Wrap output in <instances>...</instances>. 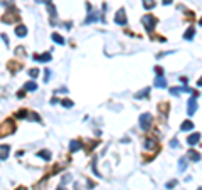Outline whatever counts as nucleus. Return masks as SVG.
I'll return each mask as SVG.
<instances>
[{"mask_svg":"<svg viewBox=\"0 0 202 190\" xmlns=\"http://www.w3.org/2000/svg\"><path fill=\"white\" fill-rule=\"evenodd\" d=\"M14 131H15V123H14L12 119H5V121L0 125V138L12 135Z\"/></svg>","mask_w":202,"mask_h":190,"instance_id":"nucleus-1","label":"nucleus"},{"mask_svg":"<svg viewBox=\"0 0 202 190\" xmlns=\"http://www.w3.org/2000/svg\"><path fill=\"white\" fill-rule=\"evenodd\" d=\"M142 24L145 26L146 32H152V30L155 29V26H157V19H155V15L146 14V15H143V17H142Z\"/></svg>","mask_w":202,"mask_h":190,"instance_id":"nucleus-2","label":"nucleus"},{"mask_svg":"<svg viewBox=\"0 0 202 190\" xmlns=\"http://www.w3.org/2000/svg\"><path fill=\"white\" fill-rule=\"evenodd\" d=\"M152 121H153V116H152L150 113H143L142 116H140V128L146 131L152 126Z\"/></svg>","mask_w":202,"mask_h":190,"instance_id":"nucleus-3","label":"nucleus"},{"mask_svg":"<svg viewBox=\"0 0 202 190\" xmlns=\"http://www.w3.org/2000/svg\"><path fill=\"white\" fill-rule=\"evenodd\" d=\"M4 22H7V24H12V22L19 20V10L15 9V7H10V10L7 12V15H4V19H2Z\"/></svg>","mask_w":202,"mask_h":190,"instance_id":"nucleus-4","label":"nucleus"},{"mask_svg":"<svg viewBox=\"0 0 202 190\" xmlns=\"http://www.w3.org/2000/svg\"><path fill=\"white\" fill-rule=\"evenodd\" d=\"M126 22H128V19H126V14L123 9H120L118 12L115 14V24H118V26H125Z\"/></svg>","mask_w":202,"mask_h":190,"instance_id":"nucleus-5","label":"nucleus"},{"mask_svg":"<svg viewBox=\"0 0 202 190\" xmlns=\"http://www.w3.org/2000/svg\"><path fill=\"white\" fill-rule=\"evenodd\" d=\"M195 111H197V98L192 96V98L189 99V103H187V113H189L190 116H192V114L195 113Z\"/></svg>","mask_w":202,"mask_h":190,"instance_id":"nucleus-6","label":"nucleus"},{"mask_svg":"<svg viewBox=\"0 0 202 190\" xmlns=\"http://www.w3.org/2000/svg\"><path fill=\"white\" fill-rule=\"evenodd\" d=\"M32 59H34L35 62H49V61L52 59V56L47 54V52H44V54H41V56H32Z\"/></svg>","mask_w":202,"mask_h":190,"instance_id":"nucleus-7","label":"nucleus"},{"mask_svg":"<svg viewBox=\"0 0 202 190\" xmlns=\"http://www.w3.org/2000/svg\"><path fill=\"white\" fill-rule=\"evenodd\" d=\"M145 150L146 152H157V143H155V140H145Z\"/></svg>","mask_w":202,"mask_h":190,"instance_id":"nucleus-8","label":"nucleus"},{"mask_svg":"<svg viewBox=\"0 0 202 190\" xmlns=\"http://www.w3.org/2000/svg\"><path fill=\"white\" fill-rule=\"evenodd\" d=\"M9 153H10V146H7V145H0V160H7Z\"/></svg>","mask_w":202,"mask_h":190,"instance_id":"nucleus-9","label":"nucleus"},{"mask_svg":"<svg viewBox=\"0 0 202 190\" xmlns=\"http://www.w3.org/2000/svg\"><path fill=\"white\" fill-rule=\"evenodd\" d=\"M199 141H200V135H199V133H194V135H190L189 138H187V143H189L190 146H194V145H197Z\"/></svg>","mask_w":202,"mask_h":190,"instance_id":"nucleus-10","label":"nucleus"},{"mask_svg":"<svg viewBox=\"0 0 202 190\" xmlns=\"http://www.w3.org/2000/svg\"><path fill=\"white\" fill-rule=\"evenodd\" d=\"M155 86L157 88H167V81L162 74H157V79H155Z\"/></svg>","mask_w":202,"mask_h":190,"instance_id":"nucleus-11","label":"nucleus"},{"mask_svg":"<svg viewBox=\"0 0 202 190\" xmlns=\"http://www.w3.org/2000/svg\"><path fill=\"white\" fill-rule=\"evenodd\" d=\"M81 148H83V145H81L79 140H73V141L69 143V150H71V152H77V150H81Z\"/></svg>","mask_w":202,"mask_h":190,"instance_id":"nucleus-12","label":"nucleus"},{"mask_svg":"<svg viewBox=\"0 0 202 190\" xmlns=\"http://www.w3.org/2000/svg\"><path fill=\"white\" fill-rule=\"evenodd\" d=\"M15 34H17V37H26V35H27L26 26H17V27H15Z\"/></svg>","mask_w":202,"mask_h":190,"instance_id":"nucleus-13","label":"nucleus"},{"mask_svg":"<svg viewBox=\"0 0 202 190\" xmlns=\"http://www.w3.org/2000/svg\"><path fill=\"white\" fill-rule=\"evenodd\" d=\"M99 19H101V20H103V17H101V15H98V14H91V15H88L86 17V20H84V24H91V22H95V20H99Z\"/></svg>","mask_w":202,"mask_h":190,"instance_id":"nucleus-14","label":"nucleus"},{"mask_svg":"<svg viewBox=\"0 0 202 190\" xmlns=\"http://www.w3.org/2000/svg\"><path fill=\"white\" fill-rule=\"evenodd\" d=\"M37 156H41V158H44L46 161H49L52 155H51V152H49V150H41V152H37Z\"/></svg>","mask_w":202,"mask_h":190,"instance_id":"nucleus-15","label":"nucleus"},{"mask_svg":"<svg viewBox=\"0 0 202 190\" xmlns=\"http://www.w3.org/2000/svg\"><path fill=\"white\" fill-rule=\"evenodd\" d=\"M192 128H194V123L190 121V119H187V121H184V123L180 125V130H182V131H190Z\"/></svg>","mask_w":202,"mask_h":190,"instance_id":"nucleus-16","label":"nucleus"},{"mask_svg":"<svg viewBox=\"0 0 202 190\" xmlns=\"http://www.w3.org/2000/svg\"><path fill=\"white\" fill-rule=\"evenodd\" d=\"M47 10H49V15H51V19H52V24H54V19H56V15H57L56 7H54L52 4H47Z\"/></svg>","mask_w":202,"mask_h":190,"instance_id":"nucleus-17","label":"nucleus"},{"mask_svg":"<svg viewBox=\"0 0 202 190\" xmlns=\"http://www.w3.org/2000/svg\"><path fill=\"white\" fill-rule=\"evenodd\" d=\"M194 35H195V27H189V29H187V32L184 34V39H185V41H190Z\"/></svg>","mask_w":202,"mask_h":190,"instance_id":"nucleus-18","label":"nucleus"},{"mask_svg":"<svg viewBox=\"0 0 202 190\" xmlns=\"http://www.w3.org/2000/svg\"><path fill=\"white\" fill-rule=\"evenodd\" d=\"M51 39H52V41H54L56 44H61V46H62V44L66 42L64 37H62V35H59V34H52V35H51Z\"/></svg>","mask_w":202,"mask_h":190,"instance_id":"nucleus-19","label":"nucleus"},{"mask_svg":"<svg viewBox=\"0 0 202 190\" xmlns=\"http://www.w3.org/2000/svg\"><path fill=\"white\" fill-rule=\"evenodd\" d=\"M24 89H26V91H35V89H37V84H35L34 81H29V83H26Z\"/></svg>","mask_w":202,"mask_h":190,"instance_id":"nucleus-20","label":"nucleus"},{"mask_svg":"<svg viewBox=\"0 0 202 190\" xmlns=\"http://www.w3.org/2000/svg\"><path fill=\"white\" fill-rule=\"evenodd\" d=\"M142 4H143V7H145L146 10H150V9L155 7V0H142Z\"/></svg>","mask_w":202,"mask_h":190,"instance_id":"nucleus-21","label":"nucleus"},{"mask_svg":"<svg viewBox=\"0 0 202 190\" xmlns=\"http://www.w3.org/2000/svg\"><path fill=\"white\" fill-rule=\"evenodd\" d=\"M189 158H190V160H194V161H200V155H199L197 152H194V150H190V152H189Z\"/></svg>","mask_w":202,"mask_h":190,"instance_id":"nucleus-22","label":"nucleus"},{"mask_svg":"<svg viewBox=\"0 0 202 190\" xmlns=\"http://www.w3.org/2000/svg\"><path fill=\"white\" fill-rule=\"evenodd\" d=\"M185 168H187V161H185V158H180V160H179V170L184 172Z\"/></svg>","mask_w":202,"mask_h":190,"instance_id":"nucleus-23","label":"nucleus"},{"mask_svg":"<svg viewBox=\"0 0 202 190\" xmlns=\"http://www.w3.org/2000/svg\"><path fill=\"white\" fill-rule=\"evenodd\" d=\"M148 93H150V89H145L143 93L140 91L138 94H135V98H137V99H140V98H146V96H148Z\"/></svg>","mask_w":202,"mask_h":190,"instance_id":"nucleus-24","label":"nucleus"},{"mask_svg":"<svg viewBox=\"0 0 202 190\" xmlns=\"http://www.w3.org/2000/svg\"><path fill=\"white\" fill-rule=\"evenodd\" d=\"M61 104L64 106V108H73V104H74V103L71 101V99H62V101H61Z\"/></svg>","mask_w":202,"mask_h":190,"instance_id":"nucleus-25","label":"nucleus"},{"mask_svg":"<svg viewBox=\"0 0 202 190\" xmlns=\"http://www.w3.org/2000/svg\"><path fill=\"white\" fill-rule=\"evenodd\" d=\"M29 76H30V77H34V79H35V77L39 76V69H37V68L30 69V71H29Z\"/></svg>","mask_w":202,"mask_h":190,"instance_id":"nucleus-26","label":"nucleus"},{"mask_svg":"<svg viewBox=\"0 0 202 190\" xmlns=\"http://www.w3.org/2000/svg\"><path fill=\"white\" fill-rule=\"evenodd\" d=\"M68 182H71V175H64L62 180H61V185H64V183H68Z\"/></svg>","mask_w":202,"mask_h":190,"instance_id":"nucleus-27","label":"nucleus"},{"mask_svg":"<svg viewBox=\"0 0 202 190\" xmlns=\"http://www.w3.org/2000/svg\"><path fill=\"white\" fill-rule=\"evenodd\" d=\"M170 93L175 94V96H177L179 93H182V88H170Z\"/></svg>","mask_w":202,"mask_h":190,"instance_id":"nucleus-28","label":"nucleus"},{"mask_svg":"<svg viewBox=\"0 0 202 190\" xmlns=\"http://www.w3.org/2000/svg\"><path fill=\"white\" fill-rule=\"evenodd\" d=\"M170 146H172V148H179V141H177V138L170 140Z\"/></svg>","mask_w":202,"mask_h":190,"instance_id":"nucleus-29","label":"nucleus"},{"mask_svg":"<svg viewBox=\"0 0 202 190\" xmlns=\"http://www.w3.org/2000/svg\"><path fill=\"white\" fill-rule=\"evenodd\" d=\"M49 77H51V71H49V69L46 68V72H44V81L47 83V81H49Z\"/></svg>","mask_w":202,"mask_h":190,"instance_id":"nucleus-30","label":"nucleus"},{"mask_svg":"<svg viewBox=\"0 0 202 190\" xmlns=\"http://www.w3.org/2000/svg\"><path fill=\"white\" fill-rule=\"evenodd\" d=\"M0 37H2V41H4V44H5V46H7V47H9V37H7V34H2V35H0Z\"/></svg>","mask_w":202,"mask_h":190,"instance_id":"nucleus-31","label":"nucleus"},{"mask_svg":"<svg viewBox=\"0 0 202 190\" xmlns=\"http://www.w3.org/2000/svg\"><path fill=\"white\" fill-rule=\"evenodd\" d=\"M26 116H27L26 110H22V111H19V113H17V118H26Z\"/></svg>","mask_w":202,"mask_h":190,"instance_id":"nucleus-32","label":"nucleus"},{"mask_svg":"<svg viewBox=\"0 0 202 190\" xmlns=\"http://www.w3.org/2000/svg\"><path fill=\"white\" fill-rule=\"evenodd\" d=\"M175 185H177V180H172V182H168L167 183V188H173Z\"/></svg>","mask_w":202,"mask_h":190,"instance_id":"nucleus-33","label":"nucleus"},{"mask_svg":"<svg viewBox=\"0 0 202 190\" xmlns=\"http://www.w3.org/2000/svg\"><path fill=\"white\" fill-rule=\"evenodd\" d=\"M22 52H24V47H17L15 49V54H22Z\"/></svg>","mask_w":202,"mask_h":190,"instance_id":"nucleus-34","label":"nucleus"},{"mask_svg":"<svg viewBox=\"0 0 202 190\" xmlns=\"http://www.w3.org/2000/svg\"><path fill=\"white\" fill-rule=\"evenodd\" d=\"M155 72H157V74H164V71H162V68H158V66L155 68Z\"/></svg>","mask_w":202,"mask_h":190,"instance_id":"nucleus-35","label":"nucleus"},{"mask_svg":"<svg viewBox=\"0 0 202 190\" xmlns=\"http://www.w3.org/2000/svg\"><path fill=\"white\" fill-rule=\"evenodd\" d=\"M180 81H182V84H187V83H189V81H187V77H180Z\"/></svg>","mask_w":202,"mask_h":190,"instance_id":"nucleus-36","label":"nucleus"},{"mask_svg":"<svg viewBox=\"0 0 202 190\" xmlns=\"http://www.w3.org/2000/svg\"><path fill=\"white\" fill-rule=\"evenodd\" d=\"M37 2H42V4H51V0H37Z\"/></svg>","mask_w":202,"mask_h":190,"instance_id":"nucleus-37","label":"nucleus"},{"mask_svg":"<svg viewBox=\"0 0 202 190\" xmlns=\"http://www.w3.org/2000/svg\"><path fill=\"white\" fill-rule=\"evenodd\" d=\"M168 4H172V0H164V5H168Z\"/></svg>","mask_w":202,"mask_h":190,"instance_id":"nucleus-38","label":"nucleus"},{"mask_svg":"<svg viewBox=\"0 0 202 190\" xmlns=\"http://www.w3.org/2000/svg\"><path fill=\"white\" fill-rule=\"evenodd\" d=\"M57 190H66V188H64V187H62V185H61V187H59V188H57Z\"/></svg>","mask_w":202,"mask_h":190,"instance_id":"nucleus-39","label":"nucleus"},{"mask_svg":"<svg viewBox=\"0 0 202 190\" xmlns=\"http://www.w3.org/2000/svg\"><path fill=\"white\" fill-rule=\"evenodd\" d=\"M197 190H200V188H197Z\"/></svg>","mask_w":202,"mask_h":190,"instance_id":"nucleus-40","label":"nucleus"}]
</instances>
